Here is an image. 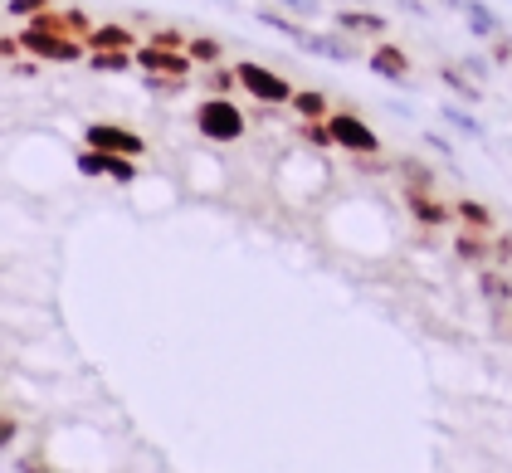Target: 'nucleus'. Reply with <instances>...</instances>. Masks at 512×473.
<instances>
[{"label": "nucleus", "instance_id": "4", "mask_svg": "<svg viewBox=\"0 0 512 473\" xmlns=\"http://www.w3.org/2000/svg\"><path fill=\"white\" fill-rule=\"evenodd\" d=\"M327 132H332V147H342L352 157H381V137L356 113H327Z\"/></svg>", "mask_w": 512, "mask_h": 473}, {"label": "nucleus", "instance_id": "8", "mask_svg": "<svg viewBox=\"0 0 512 473\" xmlns=\"http://www.w3.org/2000/svg\"><path fill=\"white\" fill-rule=\"evenodd\" d=\"M371 69H376V79H386V83H410V59H405V49L400 44H376L371 49Z\"/></svg>", "mask_w": 512, "mask_h": 473}, {"label": "nucleus", "instance_id": "6", "mask_svg": "<svg viewBox=\"0 0 512 473\" xmlns=\"http://www.w3.org/2000/svg\"><path fill=\"white\" fill-rule=\"evenodd\" d=\"M74 166H79V176H108V181H118V186H132L137 181V157H118V152H98V147H83L79 157H74Z\"/></svg>", "mask_w": 512, "mask_h": 473}, {"label": "nucleus", "instance_id": "29", "mask_svg": "<svg viewBox=\"0 0 512 473\" xmlns=\"http://www.w3.org/2000/svg\"><path fill=\"white\" fill-rule=\"evenodd\" d=\"M15 434H20V420L15 415H0V454L15 444Z\"/></svg>", "mask_w": 512, "mask_h": 473}, {"label": "nucleus", "instance_id": "11", "mask_svg": "<svg viewBox=\"0 0 512 473\" xmlns=\"http://www.w3.org/2000/svg\"><path fill=\"white\" fill-rule=\"evenodd\" d=\"M298 49H308L317 59H337V64H352L356 59V44L347 40V35H308Z\"/></svg>", "mask_w": 512, "mask_h": 473}, {"label": "nucleus", "instance_id": "3", "mask_svg": "<svg viewBox=\"0 0 512 473\" xmlns=\"http://www.w3.org/2000/svg\"><path fill=\"white\" fill-rule=\"evenodd\" d=\"M235 74H239V88H244L259 108H283V103H293V83L283 79V74H274V69L244 59V64H235Z\"/></svg>", "mask_w": 512, "mask_h": 473}, {"label": "nucleus", "instance_id": "9", "mask_svg": "<svg viewBox=\"0 0 512 473\" xmlns=\"http://www.w3.org/2000/svg\"><path fill=\"white\" fill-rule=\"evenodd\" d=\"M405 210H410L420 225H430V230H439V225L454 220V210H449L444 200H434L430 191H415V186H405Z\"/></svg>", "mask_w": 512, "mask_h": 473}, {"label": "nucleus", "instance_id": "26", "mask_svg": "<svg viewBox=\"0 0 512 473\" xmlns=\"http://www.w3.org/2000/svg\"><path fill=\"white\" fill-rule=\"evenodd\" d=\"M400 176H405V186H415V191H430V171H425L420 161H400Z\"/></svg>", "mask_w": 512, "mask_h": 473}, {"label": "nucleus", "instance_id": "18", "mask_svg": "<svg viewBox=\"0 0 512 473\" xmlns=\"http://www.w3.org/2000/svg\"><path fill=\"white\" fill-rule=\"evenodd\" d=\"M142 88L147 93H157V98H181L191 79H176V74H142Z\"/></svg>", "mask_w": 512, "mask_h": 473}, {"label": "nucleus", "instance_id": "2", "mask_svg": "<svg viewBox=\"0 0 512 473\" xmlns=\"http://www.w3.org/2000/svg\"><path fill=\"white\" fill-rule=\"evenodd\" d=\"M20 49H25L30 59H40V64H79V59H88V44L83 40L59 35V30H40V25H30V20H25V30H20Z\"/></svg>", "mask_w": 512, "mask_h": 473}, {"label": "nucleus", "instance_id": "19", "mask_svg": "<svg viewBox=\"0 0 512 473\" xmlns=\"http://www.w3.org/2000/svg\"><path fill=\"white\" fill-rule=\"evenodd\" d=\"M439 118L449 122L454 132H464V137H473V142L483 137V122L473 118V113H464V108H454V103H444V108H439Z\"/></svg>", "mask_w": 512, "mask_h": 473}, {"label": "nucleus", "instance_id": "15", "mask_svg": "<svg viewBox=\"0 0 512 473\" xmlns=\"http://www.w3.org/2000/svg\"><path fill=\"white\" fill-rule=\"evenodd\" d=\"M83 44L88 49H137V35L127 25H93V35Z\"/></svg>", "mask_w": 512, "mask_h": 473}, {"label": "nucleus", "instance_id": "10", "mask_svg": "<svg viewBox=\"0 0 512 473\" xmlns=\"http://www.w3.org/2000/svg\"><path fill=\"white\" fill-rule=\"evenodd\" d=\"M454 254L464 264H493V230H464V235H454Z\"/></svg>", "mask_w": 512, "mask_h": 473}, {"label": "nucleus", "instance_id": "21", "mask_svg": "<svg viewBox=\"0 0 512 473\" xmlns=\"http://www.w3.org/2000/svg\"><path fill=\"white\" fill-rule=\"evenodd\" d=\"M293 113H298L303 122L327 118V113H332V108H327V93H313V88H308V93H293Z\"/></svg>", "mask_w": 512, "mask_h": 473}, {"label": "nucleus", "instance_id": "23", "mask_svg": "<svg viewBox=\"0 0 512 473\" xmlns=\"http://www.w3.org/2000/svg\"><path fill=\"white\" fill-rule=\"evenodd\" d=\"M454 215L473 225V230H493V210H483L478 200H454Z\"/></svg>", "mask_w": 512, "mask_h": 473}, {"label": "nucleus", "instance_id": "28", "mask_svg": "<svg viewBox=\"0 0 512 473\" xmlns=\"http://www.w3.org/2000/svg\"><path fill=\"white\" fill-rule=\"evenodd\" d=\"M283 10H293L298 20H313V15H322V0H278Z\"/></svg>", "mask_w": 512, "mask_h": 473}, {"label": "nucleus", "instance_id": "17", "mask_svg": "<svg viewBox=\"0 0 512 473\" xmlns=\"http://www.w3.org/2000/svg\"><path fill=\"white\" fill-rule=\"evenodd\" d=\"M259 25H269V30H278V35H288L293 44H303L308 35H313L303 20H288V15H278V10H259Z\"/></svg>", "mask_w": 512, "mask_h": 473}, {"label": "nucleus", "instance_id": "14", "mask_svg": "<svg viewBox=\"0 0 512 473\" xmlns=\"http://www.w3.org/2000/svg\"><path fill=\"white\" fill-rule=\"evenodd\" d=\"M88 69L93 74H127L137 64H132V49H88Z\"/></svg>", "mask_w": 512, "mask_h": 473}, {"label": "nucleus", "instance_id": "5", "mask_svg": "<svg viewBox=\"0 0 512 473\" xmlns=\"http://www.w3.org/2000/svg\"><path fill=\"white\" fill-rule=\"evenodd\" d=\"M83 147H98V152H118V157H147V142L142 132L122 127V122H88L83 127Z\"/></svg>", "mask_w": 512, "mask_h": 473}, {"label": "nucleus", "instance_id": "24", "mask_svg": "<svg viewBox=\"0 0 512 473\" xmlns=\"http://www.w3.org/2000/svg\"><path fill=\"white\" fill-rule=\"evenodd\" d=\"M205 93H220V98H230V93H235L239 88V74L235 69H220V64H210V74H205Z\"/></svg>", "mask_w": 512, "mask_h": 473}, {"label": "nucleus", "instance_id": "32", "mask_svg": "<svg viewBox=\"0 0 512 473\" xmlns=\"http://www.w3.org/2000/svg\"><path fill=\"white\" fill-rule=\"evenodd\" d=\"M449 5H454V0H449Z\"/></svg>", "mask_w": 512, "mask_h": 473}, {"label": "nucleus", "instance_id": "31", "mask_svg": "<svg viewBox=\"0 0 512 473\" xmlns=\"http://www.w3.org/2000/svg\"><path fill=\"white\" fill-rule=\"evenodd\" d=\"M15 473H54V469L44 464L40 454H30V459H20V464H15Z\"/></svg>", "mask_w": 512, "mask_h": 473}, {"label": "nucleus", "instance_id": "30", "mask_svg": "<svg viewBox=\"0 0 512 473\" xmlns=\"http://www.w3.org/2000/svg\"><path fill=\"white\" fill-rule=\"evenodd\" d=\"M20 35H0V59H20Z\"/></svg>", "mask_w": 512, "mask_h": 473}, {"label": "nucleus", "instance_id": "22", "mask_svg": "<svg viewBox=\"0 0 512 473\" xmlns=\"http://www.w3.org/2000/svg\"><path fill=\"white\" fill-rule=\"evenodd\" d=\"M439 79H444V88H454V93H459V98H469V103L483 98V88L464 79V69H454V64H444V69H439Z\"/></svg>", "mask_w": 512, "mask_h": 473}, {"label": "nucleus", "instance_id": "12", "mask_svg": "<svg viewBox=\"0 0 512 473\" xmlns=\"http://www.w3.org/2000/svg\"><path fill=\"white\" fill-rule=\"evenodd\" d=\"M454 10H464V20H469V30L478 40H493V35L503 30V20H498L483 0H454Z\"/></svg>", "mask_w": 512, "mask_h": 473}, {"label": "nucleus", "instance_id": "25", "mask_svg": "<svg viewBox=\"0 0 512 473\" xmlns=\"http://www.w3.org/2000/svg\"><path fill=\"white\" fill-rule=\"evenodd\" d=\"M54 0H5V15H15V20H35L40 10H49Z\"/></svg>", "mask_w": 512, "mask_h": 473}, {"label": "nucleus", "instance_id": "27", "mask_svg": "<svg viewBox=\"0 0 512 473\" xmlns=\"http://www.w3.org/2000/svg\"><path fill=\"white\" fill-rule=\"evenodd\" d=\"M147 44H161V49H186V35H181V30H171V25H161V30H152V40Z\"/></svg>", "mask_w": 512, "mask_h": 473}, {"label": "nucleus", "instance_id": "7", "mask_svg": "<svg viewBox=\"0 0 512 473\" xmlns=\"http://www.w3.org/2000/svg\"><path fill=\"white\" fill-rule=\"evenodd\" d=\"M132 64L142 74H176V79H191V54L186 49H161V44H137L132 49Z\"/></svg>", "mask_w": 512, "mask_h": 473}, {"label": "nucleus", "instance_id": "20", "mask_svg": "<svg viewBox=\"0 0 512 473\" xmlns=\"http://www.w3.org/2000/svg\"><path fill=\"white\" fill-rule=\"evenodd\" d=\"M186 54H191V64H220V54H225V44L210 40V35H196V40H186Z\"/></svg>", "mask_w": 512, "mask_h": 473}, {"label": "nucleus", "instance_id": "1", "mask_svg": "<svg viewBox=\"0 0 512 473\" xmlns=\"http://www.w3.org/2000/svg\"><path fill=\"white\" fill-rule=\"evenodd\" d=\"M196 132L205 137V142H220V147H230V142H239V137L249 132V118L239 113L230 98L210 93V98H205V103L196 108Z\"/></svg>", "mask_w": 512, "mask_h": 473}, {"label": "nucleus", "instance_id": "16", "mask_svg": "<svg viewBox=\"0 0 512 473\" xmlns=\"http://www.w3.org/2000/svg\"><path fill=\"white\" fill-rule=\"evenodd\" d=\"M478 293H483L488 303H498V308H503V303H508V298H512V278L503 274L498 264H488V269L478 274Z\"/></svg>", "mask_w": 512, "mask_h": 473}, {"label": "nucleus", "instance_id": "13", "mask_svg": "<svg viewBox=\"0 0 512 473\" xmlns=\"http://www.w3.org/2000/svg\"><path fill=\"white\" fill-rule=\"evenodd\" d=\"M332 20L347 35H386V15H376V10H337Z\"/></svg>", "mask_w": 512, "mask_h": 473}]
</instances>
